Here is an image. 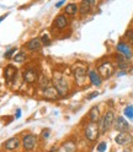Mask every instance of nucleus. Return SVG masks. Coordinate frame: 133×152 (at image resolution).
Instances as JSON below:
<instances>
[{
	"instance_id": "obj_1",
	"label": "nucleus",
	"mask_w": 133,
	"mask_h": 152,
	"mask_svg": "<svg viewBox=\"0 0 133 152\" xmlns=\"http://www.w3.org/2000/svg\"><path fill=\"white\" fill-rule=\"evenodd\" d=\"M53 85H54V88L55 91L58 92V94L61 97H64L69 93L70 86H69V82L68 79L61 72H54V77H53Z\"/></svg>"
},
{
	"instance_id": "obj_2",
	"label": "nucleus",
	"mask_w": 133,
	"mask_h": 152,
	"mask_svg": "<svg viewBox=\"0 0 133 152\" xmlns=\"http://www.w3.org/2000/svg\"><path fill=\"white\" fill-rule=\"evenodd\" d=\"M116 115L113 110H107L100 119V124H99V129H100V134H106V132L113 126V123H115Z\"/></svg>"
},
{
	"instance_id": "obj_3",
	"label": "nucleus",
	"mask_w": 133,
	"mask_h": 152,
	"mask_svg": "<svg viewBox=\"0 0 133 152\" xmlns=\"http://www.w3.org/2000/svg\"><path fill=\"white\" fill-rule=\"evenodd\" d=\"M73 74H74V77H75V81L79 86H83L84 82L89 80L86 79L88 77V69L83 63H78L77 65L73 68Z\"/></svg>"
},
{
	"instance_id": "obj_4",
	"label": "nucleus",
	"mask_w": 133,
	"mask_h": 152,
	"mask_svg": "<svg viewBox=\"0 0 133 152\" xmlns=\"http://www.w3.org/2000/svg\"><path fill=\"white\" fill-rule=\"evenodd\" d=\"M37 144H38V137L33 134H25L21 139V146L25 152H32L36 150Z\"/></svg>"
},
{
	"instance_id": "obj_5",
	"label": "nucleus",
	"mask_w": 133,
	"mask_h": 152,
	"mask_svg": "<svg viewBox=\"0 0 133 152\" xmlns=\"http://www.w3.org/2000/svg\"><path fill=\"white\" fill-rule=\"evenodd\" d=\"M115 70H116L115 65H113L111 61H109V60L101 63V64L99 65V68H98V72H99V75L101 76L102 80L110 79L111 76L115 74Z\"/></svg>"
},
{
	"instance_id": "obj_6",
	"label": "nucleus",
	"mask_w": 133,
	"mask_h": 152,
	"mask_svg": "<svg viewBox=\"0 0 133 152\" xmlns=\"http://www.w3.org/2000/svg\"><path fill=\"white\" fill-rule=\"evenodd\" d=\"M100 135L99 124H94V123H88L86 126L84 128V136L86 137L88 141L94 142Z\"/></svg>"
},
{
	"instance_id": "obj_7",
	"label": "nucleus",
	"mask_w": 133,
	"mask_h": 152,
	"mask_svg": "<svg viewBox=\"0 0 133 152\" xmlns=\"http://www.w3.org/2000/svg\"><path fill=\"white\" fill-rule=\"evenodd\" d=\"M68 26H69V17L66 15L59 14L55 16L54 21H53V28H55V30L59 32H63Z\"/></svg>"
},
{
	"instance_id": "obj_8",
	"label": "nucleus",
	"mask_w": 133,
	"mask_h": 152,
	"mask_svg": "<svg viewBox=\"0 0 133 152\" xmlns=\"http://www.w3.org/2000/svg\"><path fill=\"white\" fill-rule=\"evenodd\" d=\"M20 147H21V139L18 136H13L10 139H7L3 144V148L6 152H15Z\"/></svg>"
},
{
	"instance_id": "obj_9",
	"label": "nucleus",
	"mask_w": 133,
	"mask_h": 152,
	"mask_svg": "<svg viewBox=\"0 0 133 152\" xmlns=\"http://www.w3.org/2000/svg\"><path fill=\"white\" fill-rule=\"evenodd\" d=\"M116 50L118 52V54H121V55L125 56L127 60L131 59L132 56H133V49H132V47H131L127 42H125V41H121V42L116 45Z\"/></svg>"
},
{
	"instance_id": "obj_10",
	"label": "nucleus",
	"mask_w": 133,
	"mask_h": 152,
	"mask_svg": "<svg viewBox=\"0 0 133 152\" xmlns=\"http://www.w3.org/2000/svg\"><path fill=\"white\" fill-rule=\"evenodd\" d=\"M22 76H24L25 82H27V83H35L40 79L38 71H37L36 68H26L24 74H22Z\"/></svg>"
},
{
	"instance_id": "obj_11",
	"label": "nucleus",
	"mask_w": 133,
	"mask_h": 152,
	"mask_svg": "<svg viewBox=\"0 0 133 152\" xmlns=\"http://www.w3.org/2000/svg\"><path fill=\"white\" fill-rule=\"evenodd\" d=\"M113 129L117 130L118 132H128L129 130V123L123 117H116L115 123H113Z\"/></svg>"
},
{
	"instance_id": "obj_12",
	"label": "nucleus",
	"mask_w": 133,
	"mask_h": 152,
	"mask_svg": "<svg viewBox=\"0 0 133 152\" xmlns=\"http://www.w3.org/2000/svg\"><path fill=\"white\" fill-rule=\"evenodd\" d=\"M16 75H17V68L15 65L9 64L4 68V77L6 83H11L16 79Z\"/></svg>"
},
{
	"instance_id": "obj_13",
	"label": "nucleus",
	"mask_w": 133,
	"mask_h": 152,
	"mask_svg": "<svg viewBox=\"0 0 133 152\" xmlns=\"http://www.w3.org/2000/svg\"><path fill=\"white\" fill-rule=\"evenodd\" d=\"M132 141H133V136L129 134V132H118L115 137V142L120 146L129 145Z\"/></svg>"
},
{
	"instance_id": "obj_14",
	"label": "nucleus",
	"mask_w": 133,
	"mask_h": 152,
	"mask_svg": "<svg viewBox=\"0 0 133 152\" xmlns=\"http://www.w3.org/2000/svg\"><path fill=\"white\" fill-rule=\"evenodd\" d=\"M88 79H89L90 83L94 85L95 87H100L101 83H102L101 76L99 75L98 70H95V69H89L88 70Z\"/></svg>"
},
{
	"instance_id": "obj_15",
	"label": "nucleus",
	"mask_w": 133,
	"mask_h": 152,
	"mask_svg": "<svg viewBox=\"0 0 133 152\" xmlns=\"http://www.w3.org/2000/svg\"><path fill=\"white\" fill-rule=\"evenodd\" d=\"M26 48L28 52H38L42 48V42L40 39V37H35L28 41L26 44Z\"/></svg>"
},
{
	"instance_id": "obj_16",
	"label": "nucleus",
	"mask_w": 133,
	"mask_h": 152,
	"mask_svg": "<svg viewBox=\"0 0 133 152\" xmlns=\"http://www.w3.org/2000/svg\"><path fill=\"white\" fill-rule=\"evenodd\" d=\"M95 4V1H92V0H83V1L79 4V14L81 16H85L90 14L91 11V6Z\"/></svg>"
},
{
	"instance_id": "obj_17",
	"label": "nucleus",
	"mask_w": 133,
	"mask_h": 152,
	"mask_svg": "<svg viewBox=\"0 0 133 152\" xmlns=\"http://www.w3.org/2000/svg\"><path fill=\"white\" fill-rule=\"evenodd\" d=\"M88 117H89V123H94V124H98V123L100 121L101 119V114H100V109L98 106H95L90 109L89 114H88Z\"/></svg>"
},
{
	"instance_id": "obj_18",
	"label": "nucleus",
	"mask_w": 133,
	"mask_h": 152,
	"mask_svg": "<svg viewBox=\"0 0 133 152\" xmlns=\"http://www.w3.org/2000/svg\"><path fill=\"white\" fill-rule=\"evenodd\" d=\"M64 15L66 16H75L77 14H79V4L77 3H69V4H66L65 7H64Z\"/></svg>"
},
{
	"instance_id": "obj_19",
	"label": "nucleus",
	"mask_w": 133,
	"mask_h": 152,
	"mask_svg": "<svg viewBox=\"0 0 133 152\" xmlns=\"http://www.w3.org/2000/svg\"><path fill=\"white\" fill-rule=\"evenodd\" d=\"M43 92H44V96H46L47 98H57V97L59 96L58 92L55 91V88H54L53 86L47 87L46 90H43Z\"/></svg>"
},
{
	"instance_id": "obj_20",
	"label": "nucleus",
	"mask_w": 133,
	"mask_h": 152,
	"mask_svg": "<svg viewBox=\"0 0 133 152\" xmlns=\"http://www.w3.org/2000/svg\"><path fill=\"white\" fill-rule=\"evenodd\" d=\"M27 59V54H26V52H17L15 55H14V58H13V60L15 61V63H17V64H21V63H24L25 60Z\"/></svg>"
},
{
	"instance_id": "obj_21",
	"label": "nucleus",
	"mask_w": 133,
	"mask_h": 152,
	"mask_svg": "<svg viewBox=\"0 0 133 152\" xmlns=\"http://www.w3.org/2000/svg\"><path fill=\"white\" fill-rule=\"evenodd\" d=\"M125 39H126V42H127L131 47H133V30H132V28H128V30L126 31V33H125Z\"/></svg>"
},
{
	"instance_id": "obj_22",
	"label": "nucleus",
	"mask_w": 133,
	"mask_h": 152,
	"mask_svg": "<svg viewBox=\"0 0 133 152\" xmlns=\"http://www.w3.org/2000/svg\"><path fill=\"white\" fill-rule=\"evenodd\" d=\"M123 113H125V115H126L127 119L133 120V106H127L125 108V110H123Z\"/></svg>"
},
{
	"instance_id": "obj_23",
	"label": "nucleus",
	"mask_w": 133,
	"mask_h": 152,
	"mask_svg": "<svg viewBox=\"0 0 133 152\" xmlns=\"http://www.w3.org/2000/svg\"><path fill=\"white\" fill-rule=\"evenodd\" d=\"M16 50H17V48L13 47V48H10L9 50H6V52H5L4 58H5V59H13V58H14V55L16 54Z\"/></svg>"
},
{
	"instance_id": "obj_24",
	"label": "nucleus",
	"mask_w": 133,
	"mask_h": 152,
	"mask_svg": "<svg viewBox=\"0 0 133 152\" xmlns=\"http://www.w3.org/2000/svg\"><path fill=\"white\" fill-rule=\"evenodd\" d=\"M40 39L42 42V45H50L51 44V38L47 33H44L42 37H40Z\"/></svg>"
},
{
	"instance_id": "obj_25",
	"label": "nucleus",
	"mask_w": 133,
	"mask_h": 152,
	"mask_svg": "<svg viewBox=\"0 0 133 152\" xmlns=\"http://www.w3.org/2000/svg\"><path fill=\"white\" fill-rule=\"evenodd\" d=\"M107 148V144L105 141H101L100 144L98 145V152H105Z\"/></svg>"
},
{
	"instance_id": "obj_26",
	"label": "nucleus",
	"mask_w": 133,
	"mask_h": 152,
	"mask_svg": "<svg viewBox=\"0 0 133 152\" xmlns=\"http://www.w3.org/2000/svg\"><path fill=\"white\" fill-rule=\"evenodd\" d=\"M40 137H41L42 140H47V139L50 137V130H48V129H44V130H42V132H41Z\"/></svg>"
},
{
	"instance_id": "obj_27",
	"label": "nucleus",
	"mask_w": 133,
	"mask_h": 152,
	"mask_svg": "<svg viewBox=\"0 0 133 152\" xmlns=\"http://www.w3.org/2000/svg\"><path fill=\"white\" fill-rule=\"evenodd\" d=\"M99 96V92L98 91H94V92H91V93H89L88 94V99H92V98H95V97H98Z\"/></svg>"
},
{
	"instance_id": "obj_28",
	"label": "nucleus",
	"mask_w": 133,
	"mask_h": 152,
	"mask_svg": "<svg viewBox=\"0 0 133 152\" xmlns=\"http://www.w3.org/2000/svg\"><path fill=\"white\" fill-rule=\"evenodd\" d=\"M20 115H21V110H20V109H17V110H16V115H15V118L18 119V118H20Z\"/></svg>"
},
{
	"instance_id": "obj_29",
	"label": "nucleus",
	"mask_w": 133,
	"mask_h": 152,
	"mask_svg": "<svg viewBox=\"0 0 133 152\" xmlns=\"http://www.w3.org/2000/svg\"><path fill=\"white\" fill-rule=\"evenodd\" d=\"M62 5H64V1H59V3H57V4H55V7H61Z\"/></svg>"
},
{
	"instance_id": "obj_30",
	"label": "nucleus",
	"mask_w": 133,
	"mask_h": 152,
	"mask_svg": "<svg viewBox=\"0 0 133 152\" xmlns=\"http://www.w3.org/2000/svg\"><path fill=\"white\" fill-rule=\"evenodd\" d=\"M4 17H6V15H4V16H1V17H0V22L3 21V18H4Z\"/></svg>"
},
{
	"instance_id": "obj_31",
	"label": "nucleus",
	"mask_w": 133,
	"mask_h": 152,
	"mask_svg": "<svg viewBox=\"0 0 133 152\" xmlns=\"http://www.w3.org/2000/svg\"><path fill=\"white\" fill-rule=\"evenodd\" d=\"M132 30H133V28H132Z\"/></svg>"
}]
</instances>
